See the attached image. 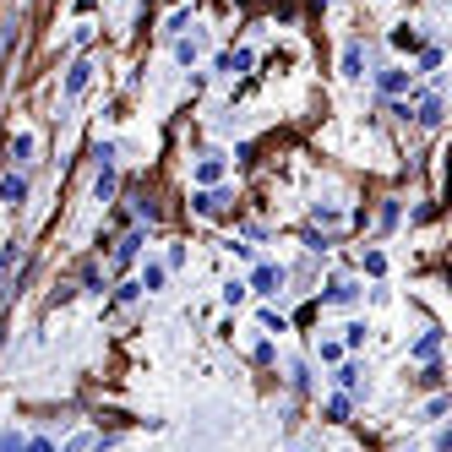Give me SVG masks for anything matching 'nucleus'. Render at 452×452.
Segmentation results:
<instances>
[{"label":"nucleus","mask_w":452,"mask_h":452,"mask_svg":"<svg viewBox=\"0 0 452 452\" xmlns=\"http://www.w3.org/2000/svg\"><path fill=\"white\" fill-rule=\"evenodd\" d=\"M0 196H6V202L17 207V202H22V196H27V185H22V180H17V175H6V185H0Z\"/></svg>","instance_id":"obj_1"}]
</instances>
